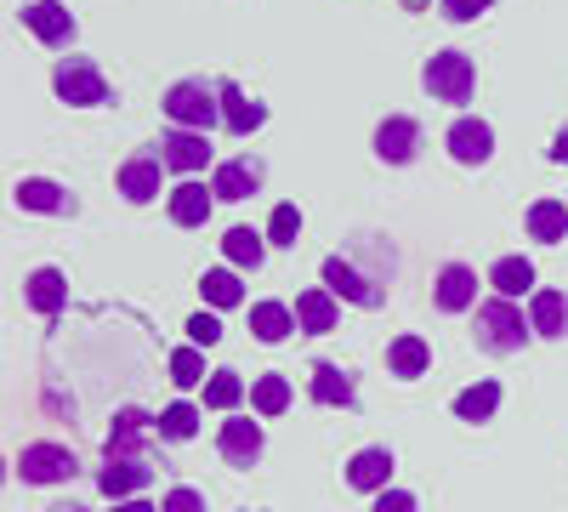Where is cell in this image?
Returning <instances> with one entry per match:
<instances>
[{
	"mask_svg": "<svg viewBox=\"0 0 568 512\" xmlns=\"http://www.w3.org/2000/svg\"><path fill=\"white\" fill-rule=\"evenodd\" d=\"M313 399L318 404H353L358 393H353V377H347V370L342 364H313Z\"/></svg>",
	"mask_w": 568,
	"mask_h": 512,
	"instance_id": "83f0119b",
	"label": "cell"
},
{
	"mask_svg": "<svg viewBox=\"0 0 568 512\" xmlns=\"http://www.w3.org/2000/svg\"><path fill=\"white\" fill-rule=\"evenodd\" d=\"M149 484H154V468H149V461H109V468L98 473V490H103L109 501H125V495L149 490Z\"/></svg>",
	"mask_w": 568,
	"mask_h": 512,
	"instance_id": "2e32d148",
	"label": "cell"
},
{
	"mask_svg": "<svg viewBox=\"0 0 568 512\" xmlns=\"http://www.w3.org/2000/svg\"><path fill=\"white\" fill-rule=\"evenodd\" d=\"M546 154H551V160H557V165H568V126H562V131H557V137H551V149H546Z\"/></svg>",
	"mask_w": 568,
	"mask_h": 512,
	"instance_id": "60d3db41",
	"label": "cell"
},
{
	"mask_svg": "<svg viewBox=\"0 0 568 512\" xmlns=\"http://www.w3.org/2000/svg\"><path fill=\"white\" fill-rule=\"evenodd\" d=\"M222 251H227V262L233 268H262V257H267V240L256 234V228H227V240H222Z\"/></svg>",
	"mask_w": 568,
	"mask_h": 512,
	"instance_id": "f1b7e54d",
	"label": "cell"
},
{
	"mask_svg": "<svg viewBox=\"0 0 568 512\" xmlns=\"http://www.w3.org/2000/svg\"><path fill=\"white\" fill-rule=\"evenodd\" d=\"M262 189V160H251V154H240V160H222L216 165V177H211V194L216 200H251Z\"/></svg>",
	"mask_w": 568,
	"mask_h": 512,
	"instance_id": "4fadbf2b",
	"label": "cell"
},
{
	"mask_svg": "<svg viewBox=\"0 0 568 512\" xmlns=\"http://www.w3.org/2000/svg\"><path fill=\"white\" fill-rule=\"evenodd\" d=\"M324 285H329V297H347V302H358V308H382V285L375 279H364L353 262H342V257H329L324 262Z\"/></svg>",
	"mask_w": 568,
	"mask_h": 512,
	"instance_id": "9c48e42d",
	"label": "cell"
},
{
	"mask_svg": "<svg viewBox=\"0 0 568 512\" xmlns=\"http://www.w3.org/2000/svg\"><path fill=\"white\" fill-rule=\"evenodd\" d=\"M240 399H245V382L233 377V370H211V382H205V404H211V410H233Z\"/></svg>",
	"mask_w": 568,
	"mask_h": 512,
	"instance_id": "d6a6232c",
	"label": "cell"
},
{
	"mask_svg": "<svg viewBox=\"0 0 568 512\" xmlns=\"http://www.w3.org/2000/svg\"><path fill=\"white\" fill-rule=\"evenodd\" d=\"M375 512H420L409 490H382V501H375Z\"/></svg>",
	"mask_w": 568,
	"mask_h": 512,
	"instance_id": "ab89813d",
	"label": "cell"
},
{
	"mask_svg": "<svg viewBox=\"0 0 568 512\" xmlns=\"http://www.w3.org/2000/svg\"><path fill=\"white\" fill-rule=\"evenodd\" d=\"M154 422L142 410H120L114 415V428H109V461H142L136 450H142V433H149Z\"/></svg>",
	"mask_w": 568,
	"mask_h": 512,
	"instance_id": "d6986e66",
	"label": "cell"
},
{
	"mask_svg": "<svg viewBox=\"0 0 568 512\" xmlns=\"http://www.w3.org/2000/svg\"><path fill=\"white\" fill-rule=\"evenodd\" d=\"M23 285H29V308H34V313H45V319H52V313L69 302V279H63L58 268H34V273L23 279Z\"/></svg>",
	"mask_w": 568,
	"mask_h": 512,
	"instance_id": "7402d4cb",
	"label": "cell"
},
{
	"mask_svg": "<svg viewBox=\"0 0 568 512\" xmlns=\"http://www.w3.org/2000/svg\"><path fill=\"white\" fill-rule=\"evenodd\" d=\"M160 182H165V160H160V154H131V160L120 165V194H125L131 205L160 200Z\"/></svg>",
	"mask_w": 568,
	"mask_h": 512,
	"instance_id": "ba28073f",
	"label": "cell"
},
{
	"mask_svg": "<svg viewBox=\"0 0 568 512\" xmlns=\"http://www.w3.org/2000/svg\"><path fill=\"white\" fill-rule=\"evenodd\" d=\"M420 86L433 91V103H471V91H478V69H471L466 52H433L420 69Z\"/></svg>",
	"mask_w": 568,
	"mask_h": 512,
	"instance_id": "7a4b0ae2",
	"label": "cell"
},
{
	"mask_svg": "<svg viewBox=\"0 0 568 512\" xmlns=\"http://www.w3.org/2000/svg\"><path fill=\"white\" fill-rule=\"evenodd\" d=\"M529 240H540V245L568 240V205L562 200H535L529 205Z\"/></svg>",
	"mask_w": 568,
	"mask_h": 512,
	"instance_id": "cb8c5ba5",
	"label": "cell"
},
{
	"mask_svg": "<svg viewBox=\"0 0 568 512\" xmlns=\"http://www.w3.org/2000/svg\"><path fill=\"white\" fill-rule=\"evenodd\" d=\"M154 433L171 439V444L194 439V433H200V410H194V404H165V410H160V422H154Z\"/></svg>",
	"mask_w": 568,
	"mask_h": 512,
	"instance_id": "1f68e13d",
	"label": "cell"
},
{
	"mask_svg": "<svg viewBox=\"0 0 568 512\" xmlns=\"http://www.w3.org/2000/svg\"><path fill=\"white\" fill-rule=\"evenodd\" d=\"M171 382L176 388H200L205 382V353L200 348H176L171 353Z\"/></svg>",
	"mask_w": 568,
	"mask_h": 512,
	"instance_id": "e575fe53",
	"label": "cell"
},
{
	"mask_svg": "<svg viewBox=\"0 0 568 512\" xmlns=\"http://www.w3.org/2000/svg\"><path fill=\"white\" fill-rule=\"evenodd\" d=\"M114 512H154V506H149V501H120Z\"/></svg>",
	"mask_w": 568,
	"mask_h": 512,
	"instance_id": "b9f144b4",
	"label": "cell"
},
{
	"mask_svg": "<svg viewBox=\"0 0 568 512\" xmlns=\"http://www.w3.org/2000/svg\"><path fill=\"white\" fill-rule=\"evenodd\" d=\"M471 302H478V273H471L466 262H449L438 273V308L444 313H466Z\"/></svg>",
	"mask_w": 568,
	"mask_h": 512,
	"instance_id": "ac0fdd59",
	"label": "cell"
},
{
	"mask_svg": "<svg viewBox=\"0 0 568 512\" xmlns=\"http://www.w3.org/2000/svg\"><path fill=\"white\" fill-rule=\"evenodd\" d=\"M18 18H23V29H29L40 46H52V52H63V46L74 40V18H69L63 0H34V7H23Z\"/></svg>",
	"mask_w": 568,
	"mask_h": 512,
	"instance_id": "8992f818",
	"label": "cell"
},
{
	"mask_svg": "<svg viewBox=\"0 0 568 512\" xmlns=\"http://www.w3.org/2000/svg\"><path fill=\"white\" fill-rule=\"evenodd\" d=\"M529 331H535V324H524V313H517L511 297H495V302L478 308V348L484 353H500V359L506 353H524Z\"/></svg>",
	"mask_w": 568,
	"mask_h": 512,
	"instance_id": "6da1fadb",
	"label": "cell"
},
{
	"mask_svg": "<svg viewBox=\"0 0 568 512\" xmlns=\"http://www.w3.org/2000/svg\"><path fill=\"white\" fill-rule=\"evenodd\" d=\"M251 404H256V415H278L284 404H291V382H284V377H256Z\"/></svg>",
	"mask_w": 568,
	"mask_h": 512,
	"instance_id": "836d02e7",
	"label": "cell"
},
{
	"mask_svg": "<svg viewBox=\"0 0 568 512\" xmlns=\"http://www.w3.org/2000/svg\"><path fill=\"white\" fill-rule=\"evenodd\" d=\"M489 285H495V297H524L529 285H535V262L529 257H500L495 268H489Z\"/></svg>",
	"mask_w": 568,
	"mask_h": 512,
	"instance_id": "d4e9b609",
	"label": "cell"
},
{
	"mask_svg": "<svg viewBox=\"0 0 568 512\" xmlns=\"http://www.w3.org/2000/svg\"><path fill=\"white\" fill-rule=\"evenodd\" d=\"M489 7H495V0H444V18L449 23H478Z\"/></svg>",
	"mask_w": 568,
	"mask_h": 512,
	"instance_id": "74e56055",
	"label": "cell"
},
{
	"mask_svg": "<svg viewBox=\"0 0 568 512\" xmlns=\"http://www.w3.org/2000/svg\"><path fill=\"white\" fill-rule=\"evenodd\" d=\"M426 364H433V348H426L420 337H398L393 348H387V370H393V377H426Z\"/></svg>",
	"mask_w": 568,
	"mask_h": 512,
	"instance_id": "484cf974",
	"label": "cell"
},
{
	"mask_svg": "<svg viewBox=\"0 0 568 512\" xmlns=\"http://www.w3.org/2000/svg\"><path fill=\"white\" fill-rule=\"evenodd\" d=\"M420 149V126L409 114H387L382 126H375V154H382L387 165H409Z\"/></svg>",
	"mask_w": 568,
	"mask_h": 512,
	"instance_id": "8fae6325",
	"label": "cell"
},
{
	"mask_svg": "<svg viewBox=\"0 0 568 512\" xmlns=\"http://www.w3.org/2000/svg\"><path fill=\"white\" fill-rule=\"evenodd\" d=\"M200 291H205L211 308H240L245 302V285H240V273H233V268H211L200 279Z\"/></svg>",
	"mask_w": 568,
	"mask_h": 512,
	"instance_id": "4dcf8cb0",
	"label": "cell"
},
{
	"mask_svg": "<svg viewBox=\"0 0 568 512\" xmlns=\"http://www.w3.org/2000/svg\"><path fill=\"white\" fill-rule=\"evenodd\" d=\"M74 473H80V461L63 444H23L18 450V479L23 484H69Z\"/></svg>",
	"mask_w": 568,
	"mask_h": 512,
	"instance_id": "5b68a950",
	"label": "cell"
},
{
	"mask_svg": "<svg viewBox=\"0 0 568 512\" xmlns=\"http://www.w3.org/2000/svg\"><path fill=\"white\" fill-rule=\"evenodd\" d=\"M211 189H205V182H176V189H171V222L176 228H205L211 222Z\"/></svg>",
	"mask_w": 568,
	"mask_h": 512,
	"instance_id": "e0dca14e",
	"label": "cell"
},
{
	"mask_svg": "<svg viewBox=\"0 0 568 512\" xmlns=\"http://www.w3.org/2000/svg\"><path fill=\"white\" fill-rule=\"evenodd\" d=\"M296 324L307 337H324V331H336V297H329V285H313L296 297Z\"/></svg>",
	"mask_w": 568,
	"mask_h": 512,
	"instance_id": "ffe728a7",
	"label": "cell"
},
{
	"mask_svg": "<svg viewBox=\"0 0 568 512\" xmlns=\"http://www.w3.org/2000/svg\"><path fill=\"white\" fill-rule=\"evenodd\" d=\"M52 86H58V98H63L69 109H98V103H109V80H103V69L91 63V58H63V63L52 69Z\"/></svg>",
	"mask_w": 568,
	"mask_h": 512,
	"instance_id": "277c9868",
	"label": "cell"
},
{
	"mask_svg": "<svg viewBox=\"0 0 568 512\" xmlns=\"http://www.w3.org/2000/svg\"><path fill=\"white\" fill-rule=\"evenodd\" d=\"M216 91H222V126L233 131V137H251L262 120H267V103H256V98H245L233 80H216Z\"/></svg>",
	"mask_w": 568,
	"mask_h": 512,
	"instance_id": "5bb4252c",
	"label": "cell"
},
{
	"mask_svg": "<svg viewBox=\"0 0 568 512\" xmlns=\"http://www.w3.org/2000/svg\"><path fill=\"white\" fill-rule=\"evenodd\" d=\"M52 512H85V506H52Z\"/></svg>",
	"mask_w": 568,
	"mask_h": 512,
	"instance_id": "7bdbcfd3",
	"label": "cell"
},
{
	"mask_svg": "<svg viewBox=\"0 0 568 512\" xmlns=\"http://www.w3.org/2000/svg\"><path fill=\"white\" fill-rule=\"evenodd\" d=\"M160 512H205V495H200V490H187V484H176V490L165 495Z\"/></svg>",
	"mask_w": 568,
	"mask_h": 512,
	"instance_id": "f35d334b",
	"label": "cell"
},
{
	"mask_svg": "<svg viewBox=\"0 0 568 512\" xmlns=\"http://www.w3.org/2000/svg\"><path fill=\"white\" fill-rule=\"evenodd\" d=\"M187 342H194V348H216L222 342V319L216 313H194V319H187Z\"/></svg>",
	"mask_w": 568,
	"mask_h": 512,
	"instance_id": "8d00e7d4",
	"label": "cell"
},
{
	"mask_svg": "<svg viewBox=\"0 0 568 512\" xmlns=\"http://www.w3.org/2000/svg\"><path fill=\"white\" fill-rule=\"evenodd\" d=\"M449 154L460 160V165H489V154H495V126L489 120H471V114H460L455 126H449Z\"/></svg>",
	"mask_w": 568,
	"mask_h": 512,
	"instance_id": "52a82bcc",
	"label": "cell"
},
{
	"mask_svg": "<svg viewBox=\"0 0 568 512\" xmlns=\"http://www.w3.org/2000/svg\"><path fill=\"white\" fill-rule=\"evenodd\" d=\"M12 200L23 211H45V217H74L80 211V200L63 189V182H45V177H23L18 189H12Z\"/></svg>",
	"mask_w": 568,
	"mask_h": 512,
	"instance_id": "30bf717a",
	"label": "cell"
},
{
	"mask_svg": "<svg viewBox=\"0 0 568 512\" xmlns=\"http://www.w3.org/2000/svg\"><path fill=\"white\" fill-rule=\"evenodd\" d=\"M387 479H393V450H358L353 461H347V484L353 490H387Z\"/></svg>",
	"mask_w": 568,
	"mask_h": 512,
	"instance_id": "44dd1931",
	"label": "cell"
},
{
	"mask_svg": "<svg viewBox=\"0 0 568 512\" xmlns=\"http://www.w3.org/2000/svg\"><path fill=\"white\" fill-rule=\"evenodd\" d=\"M165 114H171V126H182V131H211V126L222 120V91L205 86V80H176V86L165 91Z\"/></svg>",
	"mask_w": 568,
	"mask_h": 512,
	"instance_id": "3957f363",
	"label": "cell"
},
{
	"mask_svg": "<svg viewBox=\"0 0 568 512\" xmlns=\"http://www.w3.org/2000/svg\"><path fill=\"white\" fill-rule=\"evenodd\" d=\"M495 410H500V382H478V388H466V393L455 399L460 422H489Z\"/></svg>",
	"mask_w": 568,
	"mask_h": 512,
	"instance_id": "f546056e",
	"label": "cell"
},
{
	"mask_svg": "<svg viewBox=\"0 0 568 512\" xmlns=\"http://www.w3.org/2000/svg\"><path fill=\"white\" fill-rule=\"evenodd\" d=\"M216 450H222V461H233V468H251V461H262L267 439H262V428H256V422H222Z\"/></svg>",
	"mask_w": 568,
	"mask_h": 512,
	"instance_id": "9a60e30c",
	"label": "cell"
},
{
	"mask_svg": "<svg viewBox=\"0 0 568 512\" xmlns=\"http://www.w3.org/2000/svg\"><path fill=\"white\" fill-rule=\"evenodd\" d=\"M302 240V211L296 205H278L267 222V245H296Z\"/></svg>",
	"mask_w": 568,
	"mask_h": 512,
	"instance_id": "d590c367",
	"label": "cell"
},
{
	"mask_svg": "<svg viewBox=\"0 0 568 512\" xmlns=\"http://www.w3.org/2000/svg\"><path fill=\"white\" fill-rule=\"evenodd\" d=\"M529 324H535V337H568V297L562 291H535Z\"/></svg>",
	"mask_w": 568,
	"mask_h": 512,
	"instance_id": "603a6c76",
	"label": "cell"
},
{
	"mask_svg": "<svg viewBox=\"0 0 568 512\" xmlns=\"http://www.w3.org/2000/svg\"><path fill=\"white\" fill-rule=\"evenodd\" d=\"M251 331H256V342H284L296 331V313L284 302H256L251 308Z\"/></svg>",
	"mask_w": 568,
	"mask_h": 512,
	"instance_id": "4316f807",
	"label": "cell"
},
{
	"mask_svg": "<svg viewBox=\"0 0 568 512\" xmlns=\"http://www.w3.org/2000/svg\"><path fill=\"white\" fill-rule=\"evenodd\" d=\"M160 160L171 165V171H187V177H194V171H205L211 165V137L205 131H171V137H160Z\"/></svg>",
	"mask_w": 568,
	"mask_h": 512,
	"instance_id": "7c38bea8",
	"label": "cell"
}]
</instances>
